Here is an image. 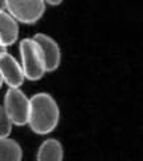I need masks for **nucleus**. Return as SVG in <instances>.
Returning <instances> with one entry per match:
<instances>
[{
	"mask_svg": "<svg viewBox=\"0 0 143 161\" xmlns=\"http://www.w3.org/2000/svg\"><path fill=\"white\" fill-rule=\"evenodd\" d=\"M60 118V110L52 95L38 93L29 98L27 125L36 134H48L55 130Z\"/></svg>",
	"mask_w": 143,
	"mask_h": 161,
	"instance_id": "1",
	"label": "nucleus"
},
{
	"mask_svg": "<svg viewBox=\"0 0 143 161\" xmlns=\"http://www.w3.org/2000/svg\"><path fill=\"white\" fill-rule=\"evenodd\" d=\"M20 66L23 70L24 78L28 80H39L44 77L46 69H44L43 57L38 43L33 38H26L20 42Z\"/></svg>",
	"mask_w": 143,
	"mask_h": 161,
	"instance_id": "2",
	"label": "nucleus"
},
{
	"mask_svg": "<svg viewBox=\"0 0 143 161\" xmlns=\"http://www.w3.org/2000/svg\"><path fill=\"white\" fill-rule=\"evenodd\" d=\"M4 110L15 126H24L28 121L29 98L20 87H8L4 95Z\"/></svg>",
	"mask_w": 143,
	"mask_h": 161,
	"instance_id": "3",
	"label": "nucleus"
},
{
	"mask_svg": "<svg viewBox=\"0 0 143 161\" xmlns=\"http://www.w3.org/2000/svg\"><path fill=\"white\" fill-rule=\"evenodd\" d=\"M46 4L43 0H6V11L18 23L33 24L40 20Z\"/></svg>",
	"mask_w": 143,
	"mask_h": 161,
	"instance_id": "4",
	"label": "nucleus"
},
{
	"mask_svg": "<svg viewBox=\"0 0 143 161\" xmlns=\"http://www.w3.org/2000/svg\"><path fill=\"white\" fill-rule=\"evenodd\" d=\"M32 38L40 48L46 73H52L58 70L62 60V53L59 44L46 34H35Z\"/></svg>",
	"mask_w": 143,
	"mask_h": 161,
	"instance_id": "5",
	"label": "nucleus"
},
{
	"mask_svg": "<svg viewBox=\"0 0 143 161\" xmlns=\"http://www.w3.org/2000/svg\"><path fill=\"white\" fill-rule=\"evenodd\" d=\"M0 75L3 83H6L8 87H20L26 80L20 62L8 54V51L0 55Z\"/></svg>",
	"mask_w": 143,
	"mask_h": 161,
	"instance_id": "6",
	"label": "nucleus"
},
{
	"mask_svg": "<svg viewBox=\"0 0 143 161\" xmlns=\"http://www.w3.org/2000/svg\"><path fill=\"white\" fill-rule=\"evenodd\" d=\"M19 38V24L6 9L0 11V42L12 46Z\"/></svg>",
	"mask_w": 143,
	"mask_h": 161,
	"instance_id": "7",
	"label": "nucleus"
},
{
	"mask_svg": "<svg viewBox=\"0 0 143 161\" xmlns=\"http://www.w3.org/2000/svg\"><path fill=\"white\" fill-rule=\"evenodd\" d=\"M64 152L60 141L55 138H47L38 149L36 158L39 161H62Z\"/></svg>",
	"mask_w": 143,
	"mask_h": 161,
	"instance_id": "8",
	"label": "nucleus"
},
{
	"mask_svg": "<svg viewBox=\"0 0 143 161\" xmlns=\"http://www.w3.org/2000/svg\"><path fill=\"white\" fill-rule=\"evenodd\" d=\"M23 158L22 148L9 137H0V161H20Z\"/></svg>",
	"mask_w": 143,
	"mask_h": 161,
	"instance_id": "9",
	"label": "nucleus"
},
{
	"mask_svg": "<svg viewBox=\"0 0 143 161\" xmlns=\"http://www.w3.org/2000/svg\"><path fill=\"white\" fill-rule=\"evenodd\" d=\"M13 124L7 115L4 108L0 105V137H9Z\"/></svg>",
	"mask_w": 143,
	"mask_h": 161,
	"instance_id": "10",
	"label": "nucleus"
},
{
	"mask_svg": "<svg viewBox=\"0 0 143 161\" xmlns=\"http://www.w3.org/2000/svg\"><path fill=\"white\" fill-rule=\"evenodd\" d=\"M46 6H52V7H56V6H60L63 3V0H43Z\"/></svg>",
	"mask_w": 143,
	"mask_h": 161,
	"instance_id": "11",
	"label": "nucleus"
},
{
	"mask_svg": "<svg viewBox=\"0 0 143 161\" xmlns=\"http://www.w3.org/2000/svg\"><path fill=\"white\" fill-rule=\"evenodd\" d=\"M4 53H7V46H6V44H3L2 42H0V55L4 54Z\"/></svg>",
	"mask_w": 143,
	"mask_h": 161,
	"instance_id": "12",
	"label": "nucleus"
},
{
	"mask_svg": "<svg viewBox=\"0 0 143 161\" xmlns=\"http://www.w3.org/2000/svg\"><path fill=\"white\" fill-rule=\"evenodd\" d=\"M6 9V0H0V11Z\"/></svg>",
	"mask_w": 143,
	"mask_h": 161,
	"instance_id": "13",
	"label": "nucleus"
},
{
	"mask_svg": "<svg viewBox=\"0 0 143 161\" xmlns=\"http://www.w3.org/2000/svg\"><path fill=\"white\" fill-rule=\"evenodd\" d=\"M2 86H3V79H2V75H0V89H2Z\"/></svg>",
	"mask_w": 143,
	"mask_h": 161,
	"instance_id": "14",
	"label": "nucleus"
}]
</instances>
